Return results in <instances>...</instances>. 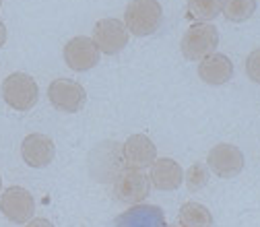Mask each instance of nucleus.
Wrapping results in <instances>:
<instances>
[{
    "label": "nucleus",
    "mask_w": 260,
    "mask_h": 227,
    "mask_svg": "<svg viewBox=\"0 0 260 227\" xmlns=\"http://www.w3.org/2000/svg\"><path fill=\"white\" fill-rule=\"evenodd\" d=\"M5 42H7V27L3 21H0V48L5 46Z\"/></svg>",
    "instance_id": "nucleus-21"
},
{
    "label": "nucleus",
    "mask_w": 260,
    "mask_h": 227,
    "mask_svg": "<svg viewBox=\"0 0 260 227\" xmlns=\"http://www.w3.org/2000/svg\"><path fill=\"white\" fill-rule=\"evenodd\" d=\"M246 73H248L250 81H254V83L260 85V48H256L254 52L248 54V60H246Z\"/></svg>",
    "instance_id": "nucleus-19"
},
{
    "label": "nucleus",
    "mask_w": 260,
    "mask_h": 227,
    "mask_svg": "<svg viewBox=\"0 0 260 227\" xmlns=\"http://www.w3.org/2000/svg\"><path fill=\"white\" fill-rule=\"evenodd\" d=\"M149 178L141 170H124L114 178V197L126 205H139L149 197Z\"/></svg>",
    "instance_id": "nucleus-5"
},
{
    "label": "nucleus",
    "mask_w": 260,
    "mask_h": 227,
    "mask_svg": "<svg viewBox=\"0 0 260 227\" xmlns=\"http://www.w3.org/2000/svg\"><path fill=\"white\" fill-rule=\"evenodd\" d=\"M151 184L157 190H176L182 186L184 180V172L182 168L176 164L174 159L170 157H161L155 159L153 166H151Z\"/></svg>",
    "instance_id": "nucleus-14"
},
{
    "label": "nucleus",
    "mask_w": 260,
    "mask_h": 227,
    "mask_svg": "<svg viewBox=\"0 0 260 227\" xmlns=\"http://www.w3.org/2000/svg\"><path fill=\"white\" fill-rule=\"evenodd\" d=\"M3 97L13 110L27 112L38 104L40 87L34 77H29L25 73H13L3 83Z\"/></svg>",
    "instance_id": "nucleus-2"
},
{
    "label": "nucleus",
    "mask_w": 260,
    "mask_h": 227,
    "mask_svg": "<svg viewBox=\"0 0 260 227\" xmlns=\"http://www.w3.org/2000/svg\"><path fill=\"white\" fill-rule=\"evenodd\" d=\"M0 5H3V0H0Z\"/></svg>",
    "instance_id": "nucleus-23"
},
{
    "label": "nucleus",
    "mask_w": 260,
    "mask_h": 227,
    "mask_svg": "<svg viewBox=\"0 0 260 227\" xmlns=\"http://www.w3.org/2000/svg\"><path fill=\"white\" fill-rule=\"evenodd\" d=\"M116 227H170L159 207L137 205L116 219Z\"/></svg>",
    "instance_id": "nucleus-13"
},
{
    "label": "nucleus",
    "mask_w": 260,
    "mask_h": 227,
    "mask_svg": "<svg viewBox=\"0 0 260 227\" xmlns=\"http://www.w3.org/2000/svg\"><path fill=\"white\" fill-rule=\"evenodd\" d=\"M122 159L128 170H145L157 159V147L147 135H133L122 145Z\"/></svg>",
    "instance_id": "nucleus-9"
},
{
    "label": "nucleus",
    "mask_w": 260,
    "mask_h": 227,
    "mask_svg": "<svg viewBox=\"0 0 260 227\" xmlns=\"http://www.w3.org/2000/svg\"><path fill=\"white\" fill-rule=\"evenodd\" d=\"M256 13V0H223V15L232 23H244Z\"/></svg>",
    "instance_id": "nucleus-17"
},
{
    "label": "nucleus",
    "mask_w": 260,
    "mask_h": 227,
    "mask_svg": "<svg viewBox=\"0 0 260 227\" xmlns=\"http://www.w3.org/2000/svg\"><path fill=\"white\" fill-rule=\"evenodd\" d=\"M207 164L219 178H236L244 170V153L236 145L221 143L209 151Z\"/></svg>",
    "instance_id": "nucleus-8"
},
{
    "label": "nucleus",
    "mask_w": 260,
    "mask_h": 227,
    "mask_svg": "<svg viewBox=\"0 0 260 227\" xmlns=\"http://www.w3.org/2000/svg\"><path fill=\"white\" fill-rule=\"evenodd\" d=\"M34 197L21 186H11L0 197V213L13 223H27L34 217Z\"/></svg>",
    "instance_id": "nucleus-7"
},
{
    "label": "nucleus",
    "mask_w": 260,
    "mask_h": 227,
    "mask_svg": "<svg viewBox=\"0 0 260 227\" xmlns=\"http://www.w3.org/2000/svg\"><path fill=\"white\" fill-rule=\"evenodd\" d=\"M25 227H54V225H52L48 219H44V217H38V219H29Z\"/></svg>",
    "instance_id": "nucleus-20"
},
{
    "label": "nucleus",
    "mask_w": 260,
    "mask_h": 227,
    "mask_svg": "<svg viewBox=\"0 0 260 227\" xmlns=\"http://www.w3.org/2000/svg\"><path fill=\"white\" fill-rule=\"evenodd\" d=\"M223 11V0H188V15L199 21L209 23Z\"/></svg>",
    "instance_id": "nucleus-16"
},
{
    "label": "nucleus",
    "mask_w": 260,
    "mask_h": 227,
    "mask_svg": "<svg viewBox=\"0 0 260 227\" xmlns=\"http://www.w3.org/2000/svg\"><path fill=\"white\" fill-rule=\"evenodd\" d=\"M48 100L50 104L64 114H75L79 112L85 102H87V93L81 83L71 81V79H56L48 87Z\"/></svg>",
    "instance_id": "nucleus-4"
},
{
    "label": "nucleus",
    "mask_w": 260,
    "mask_h": 227,
    "mask_svg": "<svg viewBox=\"0 0 260 227\" xmlns=\"http://www.w3.org/2000/svg\"><path fill=\"white\" fill-rule=\"evenodd\" d=\"M0 186H3V178H0Z\"/></svg>",
    "instance_id": "nucleus-22"
},
{
    "label": "nucleus",
    "mask_w": 260,
    "mask_h": 227,
    "mask_svg": "<svg viewBox=\"0 0 260 227\" xmlns=\"http://www.w3.org/2000/svg\"><path fill=\"white\" fill-rule=\"evenodd\" d=\"M93 42L104 54H120L128 44V29L118 19H102L93 27Z\"/></svg>",
    "instance_id": "nucleus-6"
},
{
    "label": "nucleus",
    "mask_w": 260,
    "mask_h": 227,
    "mask_svg": "<svg viewBox=\"0 0 260 227\" xmlns=\"http://www.w3.org/2000/svg\"><path fill=\"white\" fill-rule=\"evenodd\" d=\"M184 180H186L188 190H192V192L205 188V186H207V180H209L207 166H205V164H194V166H190V170L184 174Z\"/></svg>",
    "instance_id": "nucleus-18"
},
{
    "label": "nucleus",
    "mask_w": 260,
    "mask_h": 227,
    "mask_svg": "<svg viewBox=\"0 0 260 227\" xmlns=\"http://www.w3.org/2000/svg\"><path fill=\"white\" fill-rule=\"evenodd\" d=\"M164 21V11H161L157 0H133L128 3L124 13V25L128 34L137 38L151 36L161 27Z\"/></svg>",
    "instance_id": "nucleus-1"
},
{
    "label": "nucleus",
    "mask_w": 260,
    "mask_h": 227,
    "mask_svg": "<svg viewBox=\"0 0 260 227\" xmlns=\"http://www.w3.org/2000/svg\"><path fill=\"white\" fill-rule=\"evenodd\" d=\"M232 75H234V64L225 54L213 52L207 58H203L201 64H199L201 81H205L207 85H213V87L225 85L227 81L232 79Z\"/></svg>",
    "instance_id": "nucleus-12"
},
{
    "label": "nucleus",
    "mask_w": 260,
    "mask_h": 227,
    "mask_svg": "<svg viewBox=\"0 0 260 227\" xmlns=\"http://www.w3.org/2000/svg\"><path fill=\"white\" fill-rule=\"evenodd\" d=\"M100 54L102 52L93 40L73 38L67 44V48H64V62L69 64V69L83 73V71H91L95 64H100Z\"/></svg>",
    "instance_id": "nucleus-10"
},
{
    "label": "nucleus",
    "mask_w": 260,
    "mask_h": 227,
    "mask_svg": "<svg viewBox=\"0 0 260 227\" xmlns=\"http://www.w3.org/2000/svg\"><path fill=\"white\" fill-rule=\"evenodd\" d=\"M21 155H23V161L29 166V168H46L54 161V155H56V147H54V141L48 137V135H29L25 137V141L21 143Z\"/></svg>",
    "instance_id": "nucleus-11"
},
{
    "label": "nucleus",
    "mask_w": 260,
    "mask_h": 227,
    "mask_svg": "<svg viewBox=\"0 0 260 227\" xmlns=\"http://www.w3.org/2000/svg\"><path fill=\"white\" fill-rule=\"evenodd\" d=\"M217 46H219V31L211 23L192 25L184 34L182 44H180L182 54L188 60H203L209 54H213Z\"/></svg>",
    "instance_id": "nucleus-3"
},
{
    "label": "nucleus",
    "mask_w": 260,
    "mask_h": 227,
    "mask_svg": "<svg viewBox=\"0 0 260 227\" xmlns=\"http://www.w3.org/2000/svg\"><path fill=\"white\" fill-rule=\"evenodd\" d=\"M182 227H213V215L199 203H186L180 209Z\"/></svg>",
    "instance_id": "nucleus-15"
}]
</instances>
